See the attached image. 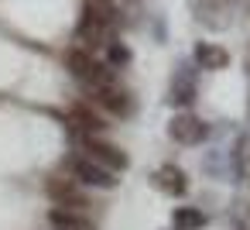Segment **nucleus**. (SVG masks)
<instances>
[{
  "mask_svg": "<svg viewBox=\"0 0 250 230\" xmlns=\"http://www.w3.org/2000/svg\"><path fill=\"white\" fill-rule=\"evenodd\" d=\"M45 189H48V196L55 199V206H62V209H79V213H89V209H93V199H89L86 185L72 182L69 175H52Z\"/></svg>",
  "mask_w": 250,
  "mask_h": 230,
  "instance_id": "obj_3",
  "label": "nucleus"
},
{
  "mask_svg": "<svg viewBox=\"0 0 250 230\" xmlns=\"http://www.w3.org/2000/svg\"><path fill=\"white\" fill-rule=\"evenodd\" d=\"M206 124L199 120V117H192V114H178L171 124H168V134L175 138V141H182V144H199L202 138H206Z\"/></svg>",
  "mask_w": 250,
  "mask_h": 230,
  "instance_id": "obj_5",
  "label": "nucleus"
},
{
  "mask_svg": "<svg viewBox=\"0 0 250 230\" xmlns=\"http://www.w3.org/2000/svg\"><path fill=\"white\" fill-rule=\"evenodd\" d=\"M195 62H199V69L216 72V69H226L229 66V52L219 48V45H212V42H199L195 45Z\"/></svg>",
  "mask_w": 250,
  "mask_h": 230,
  "instance_id": "obj_9",
  "label": "nucleus"
},
{
  "mask_svg": "<svg viewBox=\"0 0 250 230\" xmlns=\"http://www.w3.org/2000/svg\"><path fill=\"white\" fill-rule=\"evenodd\" d=\"M127 62H130V52H127L124 45L110 42V69H113V66H127Z\"/></svg>",
  "mask_w": 250,
  "mask_h": 230,
  "instance_id": "obj_13",
  "label": "nucleus"
},
{
  "mask_svg": "<svg viewBox=\"0 0 250 230\" xmlns=\"http://www.w3.org/2000/svg\"><path fill=\"white\" fill-rule=\"evenodd\" d=\"M62 175H69L72 182H79V185H86V189H113V185H117V172L96 165L93 158H86V155H79V151L65 158Z\"/></svg>",
  "mask_w": 250,
  "mask_h": 230,
  "instance_id": "obj_1",
  "label": "nucleus"
},
{
  "mask_svg": "<svg viewBox=\"0 0 250 230\" xmlns=\"http://www.w3.org/2000/svg\"><path fill=\"white\" fill-rule=\"evenodd\" d=\"M154 185H158V189H165L168 196H182V192L188 189V182H185V172H182V168H175V165H165V168H158V172H154Z\"/></svg>",
  "mask_w": 250,
  "mask_h": 230,
  "instance_id": "obj_10",
  "label": "nucleus"
},
{
  "mask_svg": "<svg viewBox=\"0 0 250 230\" xmlns=\"http://www.w3.org/2000/svg\"><path fill=\"white\" fill-rule=\"evenodd\" d=\"M171 223H175V230H199V227H206V213L195 206H178Z\"/></svg>",
  "mask_w": 250,
  "mask_h": 230,
  "instance_id": "obj_11",
  "label": "nucleus"
},
{
  "mask_svg": "<svg viewBox=\"0 0 250 230\" xmlns=\"http://www.w3.org/2000/svg\"><path fill=\"white\" fill-rule=\"evenodd\" d=\"M93 93H96V103L110 110V117H127V114H130V93L120 90L117 83L100 86V90H93Z\"/></svg>",
  "mask_w": 250,
  "mask_h": 230,
  "instance_id": "obj_7",
  "label": "nucleus"
},
{
  "mask_svg": "<svg viewBox=\"0 0 250 230\" xmlns=\"http://www.w3.org/2000/svg\"><path fill=\"white\" fill-rule=\"evenodd\" d=\"M65 66H69V72H72L76 79H83L89 90H100V86L117 83V79H113V69L103 66V62H96V59H93L89 52H83V48H72V52L65 55Z\"/></svg>",
  "mask_w": 250,
  "mask_h": 230,
  "instance_id": "obj_2",
  "label": "nucleus"
},
{
  "mask_svg": "<svg viewBox=\"0 0 250 230\" xmlns=\"http://www.w3.org/2000/svg\"><path fill=\"white\" fill-rule=\"evenodd\" d=\"M69 127L76 138H100V131H106V120L96 117L89 107H72L69 114Z\"/></svg>",
  "mask_w": 250,
  "mask_h": 230,
  "instance_id": "obj_6",
  "label": "nucleus"
},
{
  "mask_svg": "<svg viewBox=\"0 0 250 230\" xmlns=\"http://www.w3.org/2000/svg\"><path fill=\"white\" fill-rule=\"evenodd\" d=\"M79 155L93 158L96 165H103L110 172H124L127 168V155L113 141H103V138H79Z\"/></svg>",
  "mask_w": 250,
  "mask_h": 230,
  "instance_id": "obj_4",
  "label": "nucleus"
},
{
  "mask_svg": "<svg viewBox=\"0 0 250 230\" xmlns=\"http://www.w3.org/2000/svg\"><path fill=\"white\" fill-rule=\"evenodd\" d=\"M192 96H195V86H192L185 76H178V79H175V86H171V103H178V107H182V103H192Z\"/></svg>",
  "mask_w": 250,
  "mask_h": 230,
  "instance_id": "obj_12",
  "label": "nucleus"
},
{
  "mask_svg": "<svg viewBox=\"0 0 250 230\" xmlns=\"http://www.w3.org/2000/svg\"><path fill=\"white\" fill-rule=\"evenodd\" d=\"M48 223H52V230H93V220H89L86 213H79V209H62V206H55V209L48 213Z\"/></svg>",
  "mask_w": 250,
  "mask_h": 230,
  "instance_id": "obj_8",
  "label": "nucleus"
}]
</instances>
